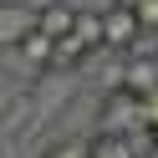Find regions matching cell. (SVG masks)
Here are the masks:
<instances>
[{
  "instance_id": "6da1fadb",
  "label": "cell",
  "mask_w": 158,
  "mask_h": 158,
  "mask_svg": "<svg viewBox=\"0 0 158 158\" xmlns=\"http://www.w3.org/2000/svg\"><path fill=\"white\" fill-rule=\"evenodd\" d=\"M26 36H36V5L31 0H0V46L21 51Z\"/></svg>"
},
{
  "instance_id": "7a4b0ae2",
  "label": "cell",
  "mask_w": 158,
  "mask_h": 158,
  "mask_svg": "<svg viewBox=\"0 0 158 158\" xmlns=\"http://www.w3.org/2000/svg\"><path fill=\"white\" fill-rule=\"evenodd\" d=\"M138 41H143L138 15L127 10V5H107V10H102V46H107V51H133Z\"/></svg>"
},
{
  "instance_id": "3957f363",
  "label": "cell",
  "mask_w": 158,
  "mask_h": 158,
  "mask_svg": "<svg viewBox=\"0 0 158 158\" xmlns=\"http://www.w3.org/2000/svg\"><path fill=\"white\" fill-rule=\"evenodd\" d=\"M72 26H77V5H66V0H46L41 10H36V31L46 41H66Z\"/></svg>"
},
{
  "instance_id": "277c9868",
  "label": "cell",
  "mask_w": 158,
  "mask_h": 158,
  "mask_svg": "<svg viewBox=\"0 0 158 158\" xmlns=\"http://www.w3.org/2000/svg\"><path fill=\"white\" fill-rule=\"evenodd\" d=\"M102 123H107V133H117V138H123V127L143 123V107H138V97H133V92H123V87H112V97H107V107H102Z\"/></svg>"
},
{
  "instance_id": "5b68a950",
  "label": "cell",
  "mask_w": 158,
  "mask_h": 158,
  "mask_svg": "<svg viewBox=\"0 0 158 158\" xmlns=\"http://www.w3.org/2000/svg\"><path fill=\"white\" fill-rule=\"evenodd\" d=\"M87 153H92V158H138V148L127 143V133L123 138H117V133H102V138L87 143Z\"/></svg>"
},
{
  "instance_id": "8992f818",
  "label": "cell",
  "mask_w": 158,
  "mask_h": 158,
  "mask_svg": "<svg viewBox=\"0 0 158 158\" xmlns=\"http://www.w3.org/2000/svg\"><path fill=\"white\" fill-rule=\"evenodd\" d=\"M72 36L87 46V51H102V15H87V10H77V26H72Z\"/></svg>"
},
{
  "instance_id": "52a82bcc",
  "label": "cell",
  "mask_w": 158,
  "mask_h": 158,
  "mask_svg": "<svg viewBox=\"0 0 158 158\" xmlns=\"http://www.w3.org/2000/svg\"><path fill=\"white\" fill-rule=\"evenodd\" d=\"M21 56H26V61H31V66H51V56H56V41H46V36L36 31V36H26V46H21Z\"/></svg>"
},
{
  "instance_id": "ba28073f",
  "label": "cell",
  "mask_w": 158,
  "mask_h": 158,
  "mask_svg": "<svg viewBox=\"0 0 158 158\" xmlns=\"http://www.w3.org/2000/svg\"><path fill=\"white\" fill-rule=\"evenodd\" d=\"M133 15H138V31H143V36H153V31H158V0H138Z\"/></svg>"
},
{
  "instance_id": "9c48e42d",
  "label": "cell",
  "mask_w": 158,
  "mask_h": 158,
  "mask_svg": "<svg viewBox=\"0 0 158 158\" xmlns=\"http://www.w3.org/2000/svg\"><path fill=\"white\" fill-rule=\"evenodd\" d=\"M138 107H143V123H148V127L158 133V87H153V92H143V97H138Z\"/></svg>"
},
{
  "instance_id": "30bf717a",
  "label": "cell",
  "mask_w": 158,
  "mask_h": 158,
  "mask_svg": "<svg viewBox=\"0 0 158 158\" xmlns=\"http://www.w3.org/2000/svg\"><path fill=\"white\" fill-rule=\"evenodd\" d=\"M112 5H127V10H133V5H138V0H112Z\"/></svg>"
},
{
  "instance_id": "8fae6325",
  "label": "cell",
  "mask_w": 158,
  "mask_h": 158,
  "mask_svg": "<svg viewBox=\"0 0 158 158\" xmlns=\"http://www.w3.org/2000/svg\"><path fill=\"white\" fill-rule=\"evenodd\" d=\"M153 153H158V133H153Z\"/></svg>"
}]
</instances>
